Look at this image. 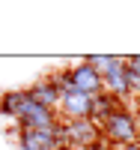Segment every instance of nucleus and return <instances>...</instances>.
<instances>
[{"label": "nucleus", "mask_w": 140, "mask_h": 150, "mask_svg": "<svg viewBox=\"0 0 140 150\" xmlns=\"http://www.w3.org/2000/svg\"><path fill=\"white\" fill-rule=\"evenodd\" d=\"M15 123H18V129H54L60 123V117L54 108H45L39 102H33V99H27L24 108L18 111Z\"/></svg>", "instance_id": "nucleus-2"}, {"label": "nucleus", "mask_w": 140, "mask_h": 150, "mask_svg": "<svg viewBox=\"0 0 140 150\" xmlns=\"http://www.w3.org/2000/svg\"><path fill=\"white\" fill-rule=\"evenodd\" d=\"M86 150H113V147H110V144H107L104 138H101V141H95V144H90V147H86Z\"/></svg>", "instance_id": "nucleus-11"}, {"label": "nucleus", "mask_w": 140, "mask_h": 150, "mask_svg": "<svg viewBox=\"0 0 140 150\" xmlns=\"http://www.w3.org/2000/svg\"><path fill=\"white\" fill-rule=\"evenodd\" d=\"M125 60V84H128L131 96H140V54L122 57Z\"/></svg>", "instance_id": "nucleus-10"}, {"label": "nucleus", "mask_w": 140, "mask_h": 150, "mask_svg": "<svg viewBox=\"0 0 140 150\" xmlns=\"http://www.w3.org/2000/svg\"><path fill=\"white\" fill-rule=\"evenodd\" d=\"M119 150H140V141H134V144H125V147H119Z\"/></svg>", "instance_id": "nucleus-12"}, {"label": "nucleus", "mask_w": 140, "mask_h": 150, "mask_svg": "<svg viewBox=\"0 0 140 150\" xmlns=\"http://www.w3.org/2000/svg\"><path fill=\"white\" fill-rule=\"evenodd\" d=\"M27 93H30L33 102H39V105H45V108H54V111H57L60 90H57V84L51 81V75H45V78H39V81H33V84L27 87Z\"/></svg>", "instance_id": "nucleus-7"}, {"label": "nucleus", "mask_w": 140, "mask_h": 150, "mask_svg": "<svg viewBox=\"0 0 140 150\" xmlns=\"http://www.w3.org/2000/svg\"><path fill=\"white\" fill-rule=\"evenodd\" d=\"M27 99H30L27 90H6V93H0V114L9 117V120H15Z\"/></svg>", "instance_id": "nucleus-9"}, {"label": "nucleus", "mask_w": 140, "mask_h": 150, "mask_svg": "<svg viewBox=\"0 0 140 150\" xmlns=\"http://www.w3.org/2000/svg\"><path fill=\"white\" fill-rule=\"evenodd\" d=\"M101 84H104V93H110L113 99H119L122 105L128 102L131 90H128V84H125V60H122L119 66H113L110 72H104V75H101Z\"/></svg>", "instance_id": "nucleus-6"}, {"label": "nucleus", "mask_w": 140, "mask_h": 150, "mask_svg": "<svg viewBox=\"0 0 140 150\" xmlns=\"http://www.w3.org/2000/svg\"><path fill=\"white\" fill-rule=\"evenodd\" d=\"M98 129H101V138L110 147H125V144L140 141V117L125 105H119Z\"/></svg>", "instance_id": "nucleus-1"}, {"label": "nucleus", "mask_w": 140, "mask_h": 150, "mask_svg": "<svg viewBox=\"0 0 140 150\" xmlns=\"http://www.w3.org/2000/svg\"><path fill=\"white\" fill-rule=\"evenodd\" d=\"M66 72H69L72 87H75V90H81V93H86V96H95V93L104 90V84H101V75H98L90 63H86V60H78V63L69 66Z\"/></svg>", "instance_id": "nucleus-4"}, {"label": "nucleus", "mask_w": 140, "mask_h": 150, "mask_svg": "<svg viewBox=\"0 0 140 150\" xmlns=\"http://www.w3.org/2000/svg\"><path fill=\"white\" fill-rule=\"evenodd\" d=\"M119 105H122L119 99H113L110 93L101 90V93H95V96H93V102H90V120L95 123V126H101V123H104V120H107V117H110Z\"/></svg>", "instance_id": "nucleus-8"}, {"label": "nucleus", "mask_w": 140, "mask_h": 150, "mask_svg": "<svg viewBox=\"0 0 140 150\" xmlns=\"http://www.w3.org/2000/svg\"><path fill=\"white\" fill-rule=\"evenodd\" d=\"M90 102H93V96H86L81 90H75V87H69L66 93H60L57 117L60 120H90Z\"/></svg>", "instance_id": "nucleus-3"}, {"label": "nucleus", "mask_w": 140, "mask_h": 150, "mask_svg": "<svg viewBox=\"0 0 140 150\" xmlns=\"http://www.w3.org/2000/svg\"><path fill=\"white\" fill-rule=\"evenodd\" d=\"M15 147L18 150H51V147H57V126L54 129H18Z\"/></svg>", "instance_id": "nucleus-5"}]
</instances>
